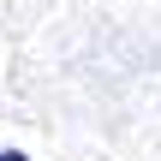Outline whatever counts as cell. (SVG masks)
<instances>
[{
    "label": "cell",
    "instance_id": "6da1fadb",
    "mask_svg": "<svg viewBox=\"0 0 161 161\" xmlns=\"http://www.w3.org/2000/svg\"><path fill=\"white\" fill-rule=\"evenodd\" d=\"M0 161H30V155H24V149H0Z\"/></svg>",
    "mask_w": 161,
    "mask_h": 161
}]
</instances>
